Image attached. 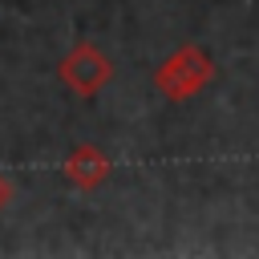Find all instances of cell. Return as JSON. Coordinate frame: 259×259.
Here are the masks:
<instances>
[{"label": "cell", "instance_id": "3", "mask_svg": "<svg viewBox=\"0 0 259 259\" xmlns=\"http://www.w3.org/2000/svg\"><path fill=\"white\" fill-rule=\"evenodd\" d=\"M109 170H113V162H109L97 146H73L69 158H65V178H69L73 186H81V190L101 186V182L109 178Z\"/></svg>", "mask_w": 259, "mask_h": 259}, {"label": "cell", "instance_id": "2", "mask_svg": "<svg viewBox=\"0 0 259 259\" xmlns=\"http://www.w3.org/2000/svg\"><path fill=\"white\" fill-rule=\"evenodd\" d=\"M57 73H61V81H65L77 97H97V89L109 85V77H113V61H109L93 40H77V45L61 57Z\"/></svg>", "mask_w": 259, "mask_h": 259}, {"label": "cell", "instance_id": "1", "mask_svg": "<svg viewBox=\"0 0 259 259\" xmlns=\"http://www.w3.org/2000/svg\"><path fill=\"white\" fill-rule=\"evenodd\" d=\"M214 81V57L198 45H178L158 69H154V89L166 101H190Z\"/></svg>", "mask_w": 259, "mask_h": 259}, {"label": "cell", "instance_id": "4", "mask_svg": "<svg viewBox=\"0 0 259 259\" xmlns=\"http://www.w3.org/2000/svg\"><path fill=\"white\" fill-rule=\"evenodd\" d=\"M8 202H12V182H8L4 174H0V210H4Z\"/></svg>", "mask_w": 259, "mask_h": 259}]
</instances>
